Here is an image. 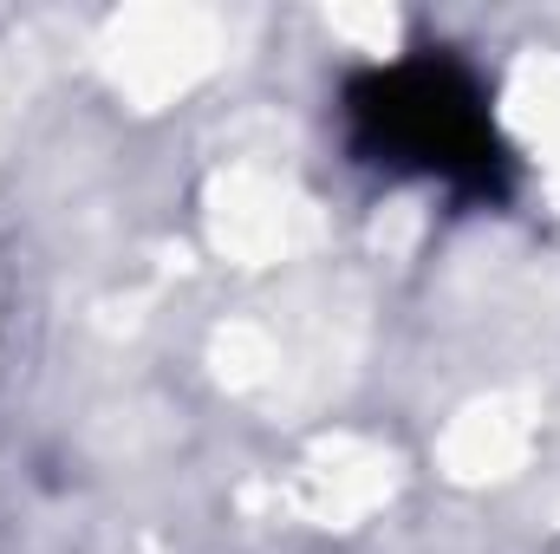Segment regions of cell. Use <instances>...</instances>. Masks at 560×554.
<instances>
[{
	"instance_id": "obj_1",
	"label": "cell",
	"mask_w": 560,
	"mask_h": 554,
	"mask_svg": "<svg viewBox=\"0 0 560 554\" xmlns=\"http://www.w3.org/2000/svg\"><path fill=\"white\" fill-rule=\"evenodd\" d=\"M346 125H352V150L385 170L430 176L489 203L509 196L515 157L495 131L489 92L450 53H411L359 72L346 85Z\"/></svg>"
}]
</instances>
